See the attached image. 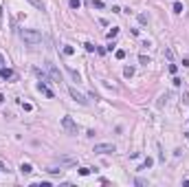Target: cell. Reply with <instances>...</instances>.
<instances>
[{
    "label": "cell",
    "mask_w": 189,
    "mask_h": 187,
    "mask_svg": "<svg viewBox=\"0 0 189 187\" xmlns=\"http://www.w3.org/2000/svg\"><path fill=\"white\" fill-rule=\"evenodd\" d=\"M2 101H5V95H2V93H0V103H2Z\"/></svg>",
    "instance_id": "26"
},
{
    "label": "cell",
    "mask_w": 189,
    "mask_h": 187,
    "mask_svg": "<svg viewBox=\"0 0 189 187\" xmlns=\"http://www.w3.org/2000/svg\"><path fill=\"white\" fill-rule=\"evenodd\" d=\"M46 172H49V174H62V170H57V167H49Z\"/></svg>",
    "instance_id": "22"
},
{
    "label": "cell",
    "mask_w": 189,
    "mask_h": 187,
    "mask_svg": "<svg viewBox=\"0 0 189 187\" xmlns=\"http://www.w3.org/2000/svg\"><path fill=\"white\" fill-rule=\"evenodd\" d=\"M134 183H136V185H139V187H145V185H147V181H143V178H136Z\"/></svg>",
    "instance_id": "21"
},
{
    "label": "cell",
    "mask_w": 189,
    "mask_h": 187,
    "mask_svg": "<svg viewBox=\"0 0 189 187\" xmlns=\"http://www.w3.org/2000/svg\"><path fill=\"white\" fill-rule=\"evenodd\" d=\"M38 90H40V93L44 95V97H49V99H55V93H53V90H51L49 86L44 84V82H40V84H38Z\"/></svg>",
    "instance_id": "7"
},
{
    "label": "cell",
    "mask_w": 189,
    "mask_h": 187,
    "mask_svg": "<svg viewBox=\"0 0 189 187\" xmlns=\"http://www.w3.org/2000/svg\"><path fill=\"white\" fill-rule=\"evenodd\" d=\"M62 53H64V55H68V57H70V55H75V49H73L70 44H64V49H62Z\"/></svg>",
    "instance_id": "10"
},
{
    "label": "cell",
    "mask_w": 189,
    "mask_h": 187,
    "mask_svg": "<svg viewBox=\"0 0 189 187\" xmlns=\"http://www.w3.org/2000/svg\"><path fill=\"white\" fill-rule=\"evenodd\" d=\"M0 172H7V170H5V163H0Z\"/></svg>",
    "instance_id": "24"
},
{
    "label": "cell",
    "mask_w": 189,
    "mask_h": 187,
    "mask_svg": "<svg viewBox=\"0 0 189 187\" xmlns=\"http://www.w3.org/2000/svg\"><path fill=\"white\" fill-rule=\"evenodd\" d=\"M123 75H125V77H132V75H134V68H132V66H128V68H123Z\"/></svg>",
    "instance_id": "16"
},
{
    "label": "cell",
    "mask_w": 189,
    "mask_h": 187,
    "mask_svg": "<svg viewBox=\"0 0 189 187\" xmlns=\"http://www.w3.org/2000/svg\"><path fill=\"white\" fill-rule=\"evenodd\" d=\"M20 38L24 40L26 44H31V46L42 42V33H40V31H35V29H22L20 31Z\"/></svg>",
    "instance_id": "1"
},
{
    "label": "cell",
    "mask_w": 189,
    "mask_h": 187,
    "mask_svg": "<svg viewBox=\"0 0 189 187\" xmlns=\"http://www.w3.org/2000/svg\"><path fill=\"white\" fill-rule=\"evenodd\" d=\"M84 49H86V51H88V53H92V51H94V49H97V46H94V44H92V42H86V44H84Z\"/></svg>",
    "instance_id": "18"
},
{
    "label": "cell",
    "mask_w": 189,
    "mask_h": 187,
    "mask_svg": "<svg viewBox=\"0 0 189 187\" xmlns=\"http://www.w3.org/2000/svg\"><path fill=\"white\" fill-rule=\"evenodd\" d=\"M115 57H117V59H123V57H125V51H123V49H119V51L115 53Z\"/></svg>",
    "instance_id": "19"
},
{
    "label": "cell",
    "mask_w": 189,
    "mask_h": 187,
    "mask_svg": "<svg viewBox=\"0 0 189 187\" xmlns=\"http://www.w3.org/2000/svg\"><path fill=\"white\" fill-rule=\"evenodd\" d=\"M117 35H119V29H117V27H112V29L108 31V38L112 40V38H117Z\"/></svg>",
    "instance_id": "15"
},
{
    "label": "cell",
    "mask_w": 189,
    "mask_h": 187,
    "mask_svg": "<svg viewBox=\"0 0 189 187\" xmlns=\"http://www.w3.org/2000/svg\"><path fill=\"white\" fill-rule=\"evenodd\" d=\"M20 172H22V174H31V172H33L31 163H22V165H20Z\"/></svg>",
    "instance_id": "9"
},
{
    "label": "cell",
    "mask_w": 189,
    "mask_h": 187,
    "mask_svg": "<svg viewBox=\"0 0 189 187\" xmlns=\"http://www.w3.org/2000/svg\"><path fill=\"white\" fill-rule=\"evenodd\" d=\"M55 165H60V167L77 165V158H75V156H55Z\"/></svg>",
    "instance_id": "4"
},
{
    "label": "cell",
    "mask_w": 189,
    "mask_h": 187,
    "mask_svg": "<svg viewBox=\"0 0 189 187\" xmlns=\"http://www.w3.org/2000/svg\"><path fill=\"white\" fill-rule=\"evenodd\" d=\"M0 75H2V79H13V77H15L13 70H11V68H5V66L0 68Z\"/></svg>",
    "instance_id": "8"
},
{
    "label": "cell",
    "mask_w": 189,
    "mask_h": 187,
    "mask_svg": "<svg viewBox=\"0 0 189 187\" xmlns=\"http://www.w3.org/2000/svg\"><path fill=\"white\" fill-rule=\"evenodd\" d=\"M46 66H49V73H51V77H53V82H57V84H60V82H62V73L57 70V66L51 64V62H49Z\"/></svg>",
    "instance_id": "5"
},
{
    "label": "cell",
    "mask_w": 189,
    "mask_h": 187,
    "mask_svg": "<svg viewBox=\"0 0 189 187\" xmlns=\"http://www.w3.org/2000/svg\"><path fill=\"white\" fill-rule=\"evenodd\" d=\"M68 93H70V97H73V99H75L77 103H81V106H86V103H88V99H86V97H84L81 93H77L75 88H68Z\"/></svg>",
    "instance_id": "6"
},
{
    "label": "cell",
    "mask_w": 189,
    "mask_h": 187,
    "mask_svg": "<svg viewBox=\"0 0 189 187\" xmlns=\"http://www.w3.org/2000/svg\"><path fill=\"white\" fill-rule=\"evenodd\" d=\"M92 152L94 154H112V152H117V145L115 143H97Z\"/></svg>",
    "instance_id": "2"
},
{
    "label": "cell",
    "mask_w": 189,
    "mask_h": 187,
    "mask_svg": "<svg viewBox=\"0 0 189 187\" xmlns=\"http://www.w3.org/2000/svg\"><path fill=\"white\" fill-rule=\"evenodd\" d=\"M66 73H68L70 77H73L75 82H77V84H79V73H77V70H73V68H66Z\"/></svg>",
    "instance_id": "11"
},
{
    "label": "cell",
    "mask_w": 189,
    "mask_h": 187,
    "mask_svg": "<svg viewBox=\"0 0 189 187\" xmlns=\"http://www.w3.org/2000/svg\"><path fill=\"white\" fill-rule=\"evenodd\" d=\"M183 11H185L183 2H178V0H176V2H174V13H183Z\"/></svg>",
    "instance_id": "12"
},
{
    "label": "cell",
    "mask_w": 189,
    "mask_h": 187,
    "mask_svg": "<svg viewBox=\"0 0 189 187\" xmlns=\"http://www.w3.org/2000/svg\"><path fill=\"white\" fill-rule=\"evenodd\" d=\"M2 64H5V57H2V55H0V68H2Z\"/></svg>",
    "instance_id": "25"
},
{
    "label": "cell",
    "mask_w": 189,
    "mask_h": 187,
    "mask_svg": "<svg viewBox=\"0 0 189 187\" xmlns=\"http://www.w3.org/2000/svg\"><path fill=\"white\" fill-rule=\"evenodd\" d=\"M104 2H101V0H92V9H104Z\"/></svg>",
    "instance_id": "17"
},
{
    "label": "cell",
    "mask_w": 189,
    "mask_h": 187,
    "mask_svg": "<svg viewBox=\"0 0 189 187\" xmlns=\"http://www.w3.org/2000/svg\"><path fill=\"white\" fill-rule=\"evenodd\" d=\"M139 59H141V64H149V57H145V55H141Z\"/></svg>",
    "instance_id": "23"
},
{
    "label": "cell",
    "mask_w": 189,
    "mask_h": 187,
    "mask_svg": "<svg viewBox=\"0 0 189 187\" xmlns=\"http://www.w3.org/2000/svg\"><path fill=\"white\" fill-rule=\"evenodd\" d=\"M152 163H154V158H145V163H143V167H139V170H147V167H152Z\"/></svg>",
    "instance_id": "14"
},
{
    "label": "cell",
    "mask_w": 189,
    "mask_h": 187,
    "mask_svg": "<svg viewBox=\"0 0 189 187\" xmlns=\"http://www.w3.org/2000/svg\"><path fill=\"white\" fill-rule=\"evenodd\" d=\"M68 5H70V9H79V7H81V0H68Z\"/></svg>",
    "instance_id": "13"
},
{
    "label": "cell",
    "mask_w": 189,
    "mask_h": 187,
    "mask_svg": "<svg viewBox=\"0 0 189 187\" xmlns=\"http://www.w3.org/2000/svg\"><path fill=\"white\" fill-rule=\"evenodd\" d=\"M62 128H64L68 134H77V132H79V128H77V123H75L70 117H62Z\"/></svg>",
    "instance_id": "3"
},
{
    "label": "cell",
    "mask_w": 189,
    "mask_h": 187,
    "mask_svg": "<svg viewBox=\"0 0 189 187\" xmlns=\"http://www.w3.org/2000/svg\"><path fill=\"white\" fill-rule=\"evenodd\" d=\"M88 174H90V167H81L79 170V176H88Z\"/></svg>",
    "instance_id": "20"
}]
</instances>
